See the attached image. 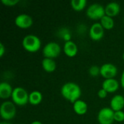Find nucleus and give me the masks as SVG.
Returning a JSON list of instances; mask_svg holds the SVG:
<instances>
[{"label": "nucleus", "instance_id": "nucleus-1", "mask_svg": "<svg viewBox=\"0 0 124 124\" xmlns=\"http://www.w3.org/2000/svg\"><path fill=\"white\" fill-rule=\"evenodd\" d=\"M61 94L68 101L73 104L79 100L81 95L80 86L74 82H67L61 87Z\"/></svg>", "mask_w": 124, "mask_h": 124}, {"label": "nucleus", "instance_id": "nucleus-2", "mask_svg": "<svg viewBox=\"0 0 124 124\" xmlns=\"http://www.w3.org/2000/svg\"><path fill=\"white\" fill-rule=\"evenodd\" d=\"M22 45L26 51L29 52H36L40 49L41 42L37 36L28 34L23 38L22 41Z\"/></svg>", "mask_w": 124, "mask_h": 124}, {"label": "nucleus", "instance_id": "nucleus-3", "mask_svg": "<svg viewBox=\"0 0 124 124\" xmlns=\"http://www.w3.org/2000/svg\"><path fill=\"white\" fill-rule=\"evenodd\" d=\"M12 100L15 105L19 106L25 105L29 102V94L23 88L18 86L13 89Z\"/></svg>", "mask_w": 124, "mask_h": 124}, {"label": "nucleus", "instance_id": "nucleus-4", "mask_svg": "<svg viewBox=\"0 0 124 124\" xmlns=\"http://www.w3.org/2000/svg\"><path fill=\"white\" fill-rule=\"evenodd\" d=\"M0 115L5 121L12 119L16 115V108L14 102L10 101L4 102L0 107Z\"/></svg>", "mask_w": 124, "mask_h": 124}, {"label": "nucleus", "instance_id": "nucleus-5", "mask_svg": "<svg viewBox=\"0 0 124 124\" xmlns=\"http://www.w3.org/2000/svg\"><path fill=\"white\" fill-rule=\"evenodd\" d=\"M86 15L92 20H101L105 15V7L100 4H92L87 8Z\"/></svg>", "mask_w": 124, "mask_h": 124}, {"label": "nucleus", "instance_id": "nucleus-6", "mask_svg": "<svg viewBox=\"0 0 124 124\" xmlns=\"http://www.w3.org/2000/svg\"><path fill=\"white\" fill-rule=\"evenodd\" d=\"M43 54L46 58L53 59L57 57L61 52L60 46L54 41L47 43L43 48Z\"/></svg>", "mask_w": 124, "mask_h": 124}, {"label": "nucleus", "instance_id": "nucleus-7", "mask_svg": "<svg viewBox=\"0 0 124 124\" xmlns=\"http://www.w3.org/2000/svg\"><path fill=\"white\" fill-rule=\"evenodd\" d=\"M114 113L110 108H102L97 115V120L100 124H112L114 120Z\"/></svg>", "mask_w": 124, "mask_h": 124}, {"label": "nucleus", "instance_id": "nucleus-8", "mask_svg": "<svg viewBox=\"0 0 124 124\" xmlns=\"http://www.w3.org/2000/svg\"><path fill=\"white\" fill-rule=\"evenodd\" d=\"M117 67L112 63H105L100 67V75L105 79L114 78L117 75Z\"/></svg>", "mask_w": 124, "mask_h": 124}, {"label": "nucleus", "instance_id": "nucleus-9", "mask_svg": "<svg viewBox=\"0 0 124 124\" xmlns=\"http://www.w3.org/2000/svg\"><path fill=\"white\" fill-rule=\"evenodd\" d=\"M105 29L100 23H95L89 28V36L94 41H99L104 36Z\"/></svg>", "mask_w": 124, "mask_h": 124}, {"label": "nucleus", "instance_id": "nucleus-10", "mask_svg": "<svg viewBox=\"0 0 124 124\" xmlns=\"http://www.w3.org/2000/svg\"><path fill=\"white\" fill-rule=\"evenodd\" d=\"M15 24L20 28H28L32 25L33 19L27 14H20L15 17Z\"/></svg>", "mask_w": 124, "mask_h": 124}, {"label": "nucleus", "instance_id": "nucleus-11", "mask_svg": "<svg viewBox=\"0 0 124 124\" xmlns=\"http://www.w3.org/2000/svg\"><path fill=\"white\" fill-rule=\"evenodd\" d=\"M102 88L108 93H113L116 92L119 88V83L115 78L105 79L102 84Z\"/></svg>", "mask_w": 124, "mask_h": 124}, {"label": "nucleus", "instance_id": "nucleus-12", "mask_svg": "<svg viewBox=\"0 0 124 124\" xmlns=\"http://www.w3.org/2000/svg\"><path fill=\"white\" fill-rule=\"evenodd\" d=\"M124 108V97L121 94L115 95L110 100V108L113 111L122 110Z\"/></svg>", "mask_w": 124, "mask_h": 124}, {"label": "nucleus", "instance_id": "nucleus-13", "mask_svg": "<svg viewBox=\"0 0 124 124\" xmlns=\"http://www.w3.org/2000/svg\"><path fill=\"white\" fill-rule=\"evenodd\" d=\"M105 15H108L111 17L116 16L117 15L119 14L120 10H121V7L120 4L117 2L113 1V2H110L108 3L105 7Z\"/></svg>", "mask_w": 124, "mask_h": 124}, {"label": "nucleus", "instance_id": "nucleus-14", "mask_svg": "<svg viewBox=\"0 0 124 124\" xmlns=\"http://www.w3.org/2000/svg\"><path fill=\"white\" fill-rule=\"evenodd\" d=\"M63 50H64L65 54L67 56L70 57H73L76 56L78 52V46L76 44V43H74L73 41L70 40V41L65 42Z\"/></svg>", "mask_w": 124, "mask_h": 124}, {"label": "nucleus", "instance_id": "nucleus-15", "mask_svg": "<svg viewBox=\"0 0 124 124\" xmlns=\"http://www.w3.org/2000/svg\"><path fill=\"white\" fill-rule=\"evenodd\" d=\"M13 89L12 86L7 82H1L0 84V97L5 100L12 97Z\"/></svg>", "mask_w": 124, "mask_h": 124}, {"label": "nucleus", "instance_id": "nucleus-16", "mask_svg": "<svg viewBox=\"0 0 124 124\" xmlns=\"http://www.w3.org/2000/svg\"><path fill=\"white\" fill-rule=\"evenodd\" d=\"M73 108L74 112L76 114L84 115L87 112L88 106H87V104L84 101L81 100H78L73 103Z\"/></svg>", "mask_w": 124, "mask_h": 124}, {"label": "nucleus", "instance_id": "nucleus-17", "mask_svg": "<svg viewBox=\"0 0 124 124\" xmlns=\"http://www.w3.org/2000/svg\"><path fill=\"white\" fill-rule=\"evenodd\" d=\"M43 69L48 73H52L56 69V62L53 59L44 57L41 62Z\"/></svg>", "mask_w": 124, "mask_h": 124}, {"label": "nucleus", "instance_id": "nucleus-18", "mask_svg": "<svg viewBox=\"0 0 124 124\" xmlns=\"http://www.w3.org/2000/svg\"><path fill=\"white\" fill-rule=\"evenodd\" d=\"M42 100V94L39 91H33L29 94V103L33 105H39Z\"/></svg>", "mask_w": 124, "mask_h": 124}, {"label": "nucleus", "instance_id": "nucleus-19", "mask_svg": "<svg viewBox=\"0 0 124 124\" xmlns=\"http://www.w3.org/2000/svg\"><path fill=\"white\" fill-rule=\"evenodd\" d=\"M100 23L104 28V29H107V30L112 29L114 27V24H115L113 17L106 15L100 20Z\"/></svg>", "mask_w": 124, "mask_h": 124}, {"label": "nucleus", "instance_id": "nucleus-20", "mask_svg": "<svg viewBox=\"0 0 124 124\" xmlns=\"http://www.w3.org/2000/svg\"><path fill=\"white\" fill-rule=\"evenodd\" d=\"M70 4L74 10L81 11V10H83L86 7V0H72Z\"/></svg>", "mask_w": 124, "mask_h": 124}, {"label": "nucleus", "instance_id": "nucleus-21", "mask_svg": "<svg viewBox=\"0 0 124 124\" xmlns=\"http://www.w3.org/2000/svg\"><path fill=\"white\" fill-rule=\"evenodd\" d=\"M89 73L92 77H97L100 74V68L97 65H92L89 69Z\"/></svg>", "mask_w": 124, "mask_h": 124}, {"label": "nucleus", "instance_id": "nucleus-22", "mask_svg": "<svg viewBox=\"0 0 124 124\" xmlns=\"http://www.w3.org/2000/svg\"><path fill=\"white\" fill-rule=\"evenodd\" d=\"M114 120L117 122L124 121V112L123 110L116 111L114 113Z\"/></svg>", "mask_w": 124, "mask_h": 124}, {"label": "nucleus", "instance_id": "nucleus-23", "mask_svg": "<svg viewBox=\"0 0 124 124\" xmlns=\"http://www.w3.org/2000/svg\"><path fill=\"white\" fill-rule=\"evenodd\" d=\"M60 33H61V36H62V38L65 41H70L71 35H70V33L68 31V30H67V29H63Z\"/></svg>", "mask_w": 124, "mask_h": 124}, {"label": "nucleus", "instance_id": "nucleus-24", "mask_svg": "<svg viewBox=\"0 0 124 124\" xmlns=\"http://www.w3.org/2000/svg\"><path fill=\"white\" fill-rule=\"evenodd\" d=\"M19 2V0H1V3L7 7H14Z\"/></svg>", "mask_w": 124, "mask_h": 124}, {"label": "nucleus", "instance_id": "nucleus-25", "mask_svg": "<svg viewBox=\"0 0 124 124\" xmlns=\"http://www.w3.org/2000/svg\"><path fill=\"white\" fill-rule=\"evenodd\" d=\"M97 95H98V97H99L100 98H101V99H104V98H105V97H107V95H108V92H107L105 89H103L102 88L101 89H100V90L98 91V92H97Z\"/></svg>", "mask_w": 124, "mask_h": 124}, {"label": "nucleus", "instance_id": "nucleus-26", "mask_svg": "<svg viewBox=\"0 0 124 124\" xmlns=\"http://www.w3.org/2000/svg\"><path fill=\"white\" fill-rule=\"evenodd\" d=\"M5 52V47L4 46V44L1 42L0 43V57H3L4 54Z\"/></svg>", "mask_w": 124, "mask_h": 124}, {"label": "nucleus", "instance_id": "nucleus-27", "mask_svg": "<svg viewBox=\"0 0 124 124\" xmlns=\"http://www.w3.org/2000/svg\"><path fill=\"white\" fill-rule=\"evenodd\" d=\"M121 84L122 86V87L124 89V72L122 73L121 77Z\"/></svg>", "mask_w": 124, "mask_h": 124}, {"label": "nucleus", "instance_id": "nucleus-28", "mask_svg": "<svg viewBox=\"0 0 124 124\" xmlns=\"http://www.w3.org/2000/svg\"><path fill=\"white\" fill-rule=\"evenodd\" d=\"M31 124H41V122H40V121H33V122H32Z\"/></svg>", "mask_w": 124, "mask_h": 124}, {"label": "nucleus", "instance_id": "nucleus-29", "mask_svg": "<svg viewBox=\"0 0 124 124\" xmlns=\"http://www.w3.org/2000/svg\"><path fill=\"white\" fill-rule=\"evenodd\" d=\"M0 124H11L10 123H8V122H6V121H3V122H1Z\"/></svg>", "mask_w": 124, "mask_h": 124}, {"label": "nucleus", "instance_id": "nucleus-30", "mask_svg": "<svg viewBox=\"0 0 124 124\" xmlns=\"http://www.w3.org/2000/svg\"><path fill=\"white\" fill-rule=\"evenodd\" d=\"M123 59H124V54H123Z\"/></svg>", "mask_w": 124, "mask_h": 124}, {"label": "nucleus", "instance_id": "nucleus-31", "mask_svg": "<svg viewBox=\"0 0 124 124\" xmlns=\"http://www.w3.org/2000/svg\"></svg>", "mask_w": 124, "mask_h": 124}]
</instances>
